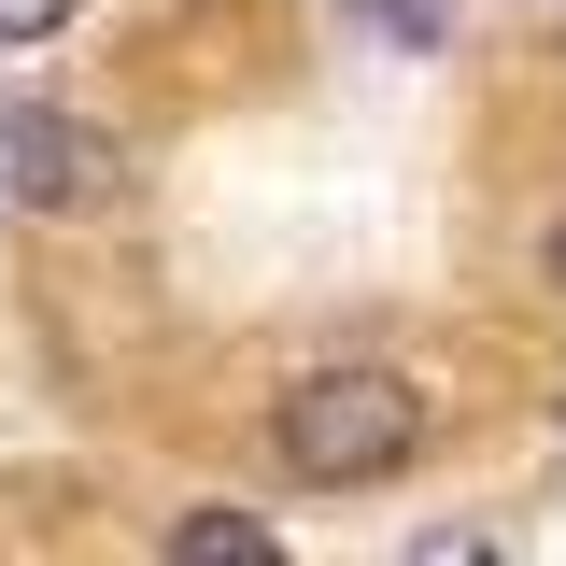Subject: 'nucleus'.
<instances>
[{
	"label": "nucleus",
	"mask_w": 566,
	"mask_h": 566,
	"mask_svg": "<svg viewBox=\"0 0 566 566\" xmlns=\"http://www.w3.org/2000/svg\"><path fill=\"white\" fill-rule=\"evenodd\" d=\"M424 382L411 368H368V354H340V368H297V382H283V411H270V439H283V468H297V482H397V468H411L424 453Z\"/></svg>",
	"instance_id": "obj_1"
},
{
	"label": "nucleus",
	"mask_w": 566,
	"mask_h": 566,
	"mask_svg": "<svg viewBox=\"0 0 566 566\" xmlns=\"http://www.w3.org/2000/svg\"><path fill=\"white\" fill-rule=\"evenodd\" d=\"M0 185L29 212H85L99 185H114V142L71 128V114H0Z\"/></svg>",
	"instance_id": "obj_2"
},
{
	"label": "nucleus",
	"mask_w": 566,
	"mask_h": 566,
	"mask_svg": "<svg viewBox=\"0 0 566 566\" xmlns=\"http://www.w3.org/2000/svg\"><path fill=\"white\" fill-rule=\"evenodd\" d=\"M170 566H283V538L255 510H185V524H170Z\"/></svg>",
	"instance_id": "obj_3"
},
{
	"label": "nucleus",
	"mask_w": 566,
	"mask_h": 566,
	"mask_svg": "<svg viewBox=\"0 0 566 566\" xmlns=\"http://www.w3.org/2000/svg\"><path fill=\"white\" fill-rule=\"evenodd\" d=\"M397 566H510V538H495V524H424Z\"/></svg>",
	"instance_id": "obj_4"
},
{
	"label": "nucleus",
	"mask_w": 566,
	"mask_h": 566,
	"mask_svg": "<svg viewBox=\"0 0 566 566\" xmlns=\"http://www.w3.org/2000/svg\"><path fill=\"white\" fill-rule=\"evenodd\" d=\"M85 0H0V43H43V29H71Z\"/></svg>",
	"instance_id": "obj_5"
},
{
	"label": "nucleus",
	"mask_w": 566,
	"mask_h": 566,
	"mask_svg": "<svg viewBox=\"0 0 566 566\" xmlns=\"http://www.w3.org/2000/svg\"><path fill=\"white\" fill-rule=\"evenodd\" d=\"M538 283H553V297H566V212H553V241H538Z\"/></svg>",
	"instance_id": "obj_6"
}]
</instances>
